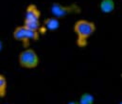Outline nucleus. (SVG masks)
<instances>
[{
  "label": "nucleus",
  "instance_id": "f257e3e1",
  "mask_svg": "<svg viewBox=\"0 0 122 104\" xmlns=\"http://www.w3.org/2000/svg\"><path fill=\"white\" fill-rule=\"evenodd\" d=\"M96 31V25L94 22L81 19L74 25V32L77 34V45L79 47H85L88 43V39Z\"/></svg>",
  "mask_w": 122,
  "mask_h": 104
},
{
  "label": "nucleus",
  "instance_id": "f03ea898",
  "mask_svg": "<svg viewBox=\"0 0 122 104\" xmlns=\"http://www.w3.org/2000/svg\"><path fill=\"white\" fill-rule=\"evenodd\" d=\"M40 59L33 48H25L18 55V64L22 68L34 69L39 65Z\"/></svg>",
  "mask_w": 122,
  "mask_h": 104
},
{
  "label": "nucleus",
  "instance_id": "7ed1b4c3",
  "mask_svg": "<svg viewBox=\"0 0 122 104\" xmlns=\"http://www.w3.org/2000/svg\"><path fill=\"white\" fill-rule=\"evenodd\" d=\"M12 37L15 41L23 43L25 48H28L30 41H37L40 38V33L38 31H32L25 28L23 25L18 26L14 29L12 32Z\"/></svg>",
  "mask_w": 122,
  "mask_h": 104
},
{
  "label": "nucleus",
  "instance_id": "20e7f679",
  "mask_svg": "<svg viewBox=\"0 0 122 104\" xmlns=\"http://www.w3.org/2000/svg\"><path fill=\"white\" fill-rule=\"evenodd\" d=\"M81 12V8L77 4H72L69 6H64L60 3H53L51 6V13L53 17L62 18L71 13H79Z\"/></svg>",
  "mask_w": 122,
  "mask_h": 104
},
{
  "label": "nucleus",
  "instance_id": "39448f33",
  "mask_svg": "<svg viewBox=\"0 0 122 104\" xmlns=\"http://www.w3.org/2000/svg\"><path fill=\"white\" fill-rule=\"evenodd\" d=\"M41 18V10L35 4H30L25 11L24 20H40Z\"/></svg>",
  "mask_w": 122,
  "mask_h": 104
},
{
  "label": "nucleus",
  "instance_id": "423d86ee",
  "mask_svg": "<svg viewBox=\"0 0 122 104\" xmlns=\"http://www.w3.org/2000/svg\"><path fill=\"white\" fill-rule=\"evenodd\" d=\"M60 27V22L59 19L56 17H48L44 21V28L46 30L49 31H55L59 29Z\"/></svg>",
  "mask_w": 122,
  "mask_h": 104
},
{
  "label": "nucleus",
  "instance_id": "0eeeda50",
  "mask_svg": "<svg viewBox=\"0 0 122 104\" xmlns=\"http://www.w3.org/2000/svg\"><path fill=\"white\" fill-rule=\"evenodd\" d=\"M99 8L103 13H111L116 8V3L114 0H101Z\"/></svg>",
  "mask_w": 122,
  "mask_h": 104
},
{
  "label": "nucleus",
  "instance_id": "6e6552de",
  "mask_svg": "<svg viewBox=\"0 0 122 104\" xmlns=\"http://www.w3.org/2000/svg\"><path fill=\"white\" fill-rule=\"evenodd\" d=\"M23 26L25 28H27L28 30H30L38 31V32L40 30V28L42 27L41 23H40V20H24Z\"/></svg>",
  "mask_w": 122,
  "mask_h": 104
},
{
  "label": "nucleus",
  "instance_id": "1a4fd4ad",
  "mask_svg": "<svg viewBox=\"0 0 122 104\" xmlns=\"http://www.w3.org/2000/svg\"><path fill=\"white\" fill-rule=\"evenodd\" d=\"M8 81L3 74H0V99H4L7 95Z\"/></svg>",
  "mask_w": 122,
  "mask_h": 104
},
{
  "label": "nucleus",
  "instance_id": "9d476101",
  "mask_svg": "<svg viewBox=\"0 0 122 104\" xmlns=\"http://www.w3.org/2000/svg\"><path fill=\"white\" fill-rule=\"evenodd\" d=\"M95 99L93 97V95L89 94V93H84L81 95V99H80V104H94Z\"/></svg>",
  "mask_w": 122,
  "mask_h": 104
},
{
  "label": "nucleus",
  "instance_id": "9b49d317",
  "mask_svg": "<svg viewBox=\"0 0 122 104\" xmlns=\"http://www.w3.org/2000/svg\"><path fill=\"white\" fill-rule=\"evenodd\" d=\"M2 48H3V43L0 41V51L2 50Z\"/></svg>",
  "mask_w": 122,
  "mask_h": 104
},
{
  "label": "nucleus",
  "instance_id": "f8f14e48",
  "mask_svg": "<svg viewBox=\"0 0 122 104\" xmlns=\"http://www.w3.org/2000/svg\"><path fill=\"white\" fill-rule=\"evenodd\" d=\"M68 104H80L79 102H76V101H71V102H69Z\"/></svg>",
  "mask_w": 122,
  "mask_h": 104
},
{
  "label": "nucleus",
  "instance_id": "ddd939ff",
  "mask_svg": "<svg viewBox=\"0 0 122 104\" xmlns=\"http://www.w3.org/2000/svg\"><path fill=\"white\" fill-rule=\"evenodd\" d=\"M119 104H122V101H121V102H120V103H119Z\"/></svg>",
  "mask_w": 122,
  "mask_h": 104
}]
</instances>
